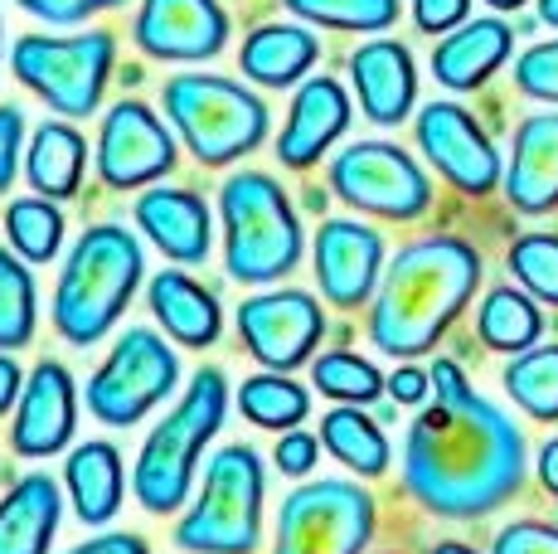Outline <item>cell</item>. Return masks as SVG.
<instances>
[{"label": "cell", "mask_w": 558, "mask_h": 554, "mask_svg": "<svg viewBox=\"0 0 558 554\" xmlns=\"http://www.w3.org/2000/svg\"><path fill=\"white\" fill-rule=\"evenodd\" d=\"M160 108L185 136V152L199 166H233L267 142V103L253 88L219 73H175L160 88Z\"/></svg>", "instance_id": "cell-7"}, {"label": "cell", "mask_w": 558, "mask_h": 554, "mask_svg": "<svg viewBox=\"0 0 558 554\" xmlns=\"http://www.w3.org/2000/svg\"><path fill=\"white\" fill-rule=\"evenodd\" d=\"M514 83H520V93H530V98L558 103V39L524 49L520 63H514Z\"/></svg>", "instance_id": "cell-37"}, {"label": "cell", "mask_w": 558, "mask_h": 554, "mask_svg": "<svg viewBox=\"0 0 558 554\" xmlns=\"http://www.w3.org/2000/svg\"><path fill=\"white\" fill-rule=\"evenodd\" d=\"M20 146H25V112L15 103H0V195L15 185Z\"/></svg>", "instance_id": "cell-41"}, {"label": "cell", "mask_w": 558, "mask_h": 554, "mask_svg": "<svg viewBox=\"0 0 558 554\" xmlns=\"http://www.w3.org/2000/svg\"><path fill=\"white\" fill-rule=\"evenodd\" d=\"M320 447H326L340 467H350V472H360V477L389 472V438H384L379 423H374L369 413H360L355 404H340V409H330L326 419H320Z\"/></svg>", "instance_id": "cell-28"}, {"label": "cell", "mask_w": 558, "mask_h": 554, "mask_svg": "<svg viewBox=\"0 0 558 554\" xmlns=\"http://www.w3.org/2000/svg\"><path fill=\"white\" fill-rule=\"evenodd\" d=\"M5 239L20 258L35 268V263L59 258L63 249V209L53 200H10L5 205Z\"/></svg>", "instance_id": "cell-33"}, {"label": "cell", "mask_w": 558, "mask_h": 554, "mask_svg": "<svg viewBox=\"0 0 558 554\" xmlns=\"http://www.w3.org/2000/svg\"><path fill=\"white\" fill-rule=\"evenodd\" d=\"M524 433L466 385L452 360L433 365V404L408 423L403 486L442 520H481L520 492Z\"/></svg>", "instance_id": "cell-1"}, {"label": "cell", "mask_w": 558, "mask_h": 554, "mask_svg": "<svg viewBox=\"0 0 558 554\" xmlns=\"http://www.w3.org/2000/svg\"><path fill=\"white\" fill-rule=\"evenodd\" d=\"M433 394V370H417V365H403L389 375V399L393 404H427Z\"/></svg>", "instance_id": "cell-43"}, {"label": "cell", "mask_w": 558, "mask_h": 554, "mask_svg": "<svg viewBox=\"0 0 558 554\" xmlns=\"http://www.w3.org/2000/svg\"><path fill=\"white\" fill-rule=\"evenodd\" d=\"M350 83H355V93H360L364 117L379 127H399L417 103V69H413V55H408L399 39L360 45L355 55H350Z\"/></svg>", "instance_id": "cell-20"}, {"label": "cell", "mask_w": 558, "mask_h": 554, "mask_svg": "<svg viewBox=\"0 0 558 554\" xmlns=\"http://www.w3.org/2000/svg\"><path fill=\"white\" fill-rule=\"evenodd\" d=\"M326 312L302 287H277L239 302V340L263 370H296L316 356Z\"/></svg>", "instance_id": "cell-12"}, {"label": "cell", "mask_w": 558, "mask_h": 554, "mask_svg": "<svg viewBox=\"0 0 558 554\" xmlns=\"http://www.w3.org/2000/svg\"><path fill=\"white\" fill-rule=\"evenodd\" d=\"M223 419H229V380H223V370L204 365L190 375L175 409L146 433L142 453H136L132 492L151 516H170L175 506H185L199 477L204 447L219 438Z\"/></svg>", "instance_id": "cell-4"}, {"label": "cell", "mask_w": 558, "mask_h": 554, "mask_svg": "<svg viewBox=\"0 0 558 554\" xmlns=\"http://www.w3.org/2000/svg\"><path fill=\"white\" fill-rule=\"evenodd\" d=\"M136 224L142 233L166 253L170 263H185V268H199L214 249V224H209V205L195 190L180 185H156L136 200Z\"/></svg>", "instance_id": "cell-19"}, {"label": "cell", "mask_w": 558, "mask_h": 554, "mask_svg": "<svg viewBox=\"0 0 558 554\" xmlns=\"http://www.w3.org/2000/svg\"><path fill=\"white\" fill-rule=\"evenodd\" d=\"M15 5L29 10L35 20H45V25H78V20L117 10V5H126V0H15Z\"/></svg>", "instance_id": "cell-40"}, {"label": "cell", "mask_w": 558, "mask_h": 554, "mask_svg": "<svg viewBox=\"0 0 558 554\" xmlns=\"http://www.w3.org/2000/svg\"><path fill=\"white\" fill-rule=\"evenodd\" d=\"M471 0H413V20L423 35H447V29L466 25Z\"/></svg>", "instance_id": "cell-42"}, {"label": "cell", "mask_w": 558, "mask_h": 554, "mask_svg": "<svg viewBox=\"0 0 558 554\" xmlns=\"http://www.w3.org/2000/svg\"><path fill=\"white\" fill-rule=\"evenodd\" d=\"M539 20L544 25H558V0H539Z\"/></svg>", "instance_id": "cell-48"}, {"label": "cell", "mask_w": 558, "mask_h": 554, "mask_svg": "<svg viewBox=\"0 0 558 554\" xmlns=\"http://www.w3.org/2000/svg\"><path fill=\"white\" fill-rule=\"evenodd\" d=\"M374 535V496L355 482H302L277 506L272 554H364Z\"/></svg>", "instance_id": "cell-10"}, {"label": "cell", "mask_w": 558, "mask_h": 554, "mask_svg": "<svg viewBox=\"0 0 558 554\" xmlns=\"http://www.w3.org/2000/svg\"><path fill=\"white\" fill-rule=\"evenodd\" d=\"M330 190L379 219H417L433 205L423 166L393 142H355L330 161Z\"/></svg>", "instance_id": "cell-11"}, {"label": "cell", "mask_w": 558, "mask_h": 554, "mask_svg": "<svg viewBox=\"0 0 558 554\" xmlns=\"http://www.w3.org/2000/svg\"><path fill=\"white\" fill-rule=\"evenodd\" d=\"M180 385V356L151 326H132L117 336L107 360L88 380V413L107 429H132Z\"/></svg>", "instance_id": "cell-9"}, {"label": "cell", "mask_w": 558, "mask_h": 554, "mask_svg": "<svg viewBox=\"0 0 558 554\" xmlns=\"http://www.w3.org/2000/svg\"><path fill=\"white\" fill-rule=\"evenodd\" d=\"M117 39L107 29H88V35H25L10 49V69L35 98H45L59 117L78 122L102 108L107 79H112Z\"/></svg>", "instance_id": "cell-8"}, {"label": "cell", "mask_w": 558, "mask_h": 554, "mask_svg": "<svg viewBox=\"0 0 558 554\" xmlns=\"http://www.w3.org/2000/svg\"><path fill=\"white\" fill-rule=\"evenodd\" d=\"M514 29L506 20H466L457 25V35H447L433 49V79L452 93H471L510 59Z\"/></svg>", "instance_id": "cell-24"}, {"label": "cell", "mask_w": 558, "mask_h": 554, "mask_svg": "<svg viewBox=\"0 0 558 554\" xmlns=\"http://www.w3.org/2000/svg\"><path fill=\"white\" fill-rule=\"evenodd\" d=\"M481 282V253L466 239L433 233L393 253L369 306V340L384 356H423L466 312Z\"/></svg>", "instance_id": "cell-2"}, {"label": "cell", "mask_w": 558, "mask_h": 554, "mask_svg": "<svg viewBox=\"0 0 558 554\" xmlns=\"http://www.w3.org/2000/svg\"><path fill=\"white\" fill-rule=\"evenodd\" d=\"M345 127H350V93L340 88V79L316 73V79L302 83V93L287 108V127L277 136V161L287 170L316 166L345 136Z\"/></svg>", "instance_id": "cell-18"}, {"label": "cell", "mask_w": 558, "mask_h": 554, "mask_svg": "<svg viewBox=\"0 0 558 554\" xmlns=\"http://www.w3.org/2000/svg\"><path fill=\"white\" fill-rule=\"evenodd\" d=\"M136 49L166 63H204L229 45V15L219 0H142Z\"/></svg>", "instance_id": "cell-15"}, {"label": "cell", "mask_w": 558, "mask_h": 554, "mask_svg": "<svg viewBox=\"0 0 558 554\" xmlns=\"http://www.w3.org/2000/svg\"><path fill=\"white\" fill-rule=\"evenodd\" d=\"M63 486H69L73 516L83 526H107V520L122 510V492H126V472H122V453L107 438L78 443L63 462Z\"/></svg>", "instance_id": "cell-25"}, {"label": "cell", "mask_w": 558, "mask_h": 554, "mask_svg": "<svg viewBox=\"0 0 558 554\" xmlns=\"http://www.w3.org/2000/svg\"><path fill=\"white\" fill-rule=\"evenodd\" d=\"M146 302H151V316L160 332L185 350H209L214 340L223 336L219 297L180 268H160L151 282H146Z\"/></svg>", "instance_id": "cell-22"}, {"label": "cell", "mask_w": 558, "mask_h": 554, "mask_svg": "<svg viewBox=\"0 0 558 554\" xmlns=\"http://www.w3.org/2000/svg\"><path fill=\"white\" fill-rule=\"evenodd\" d=\"M476 332L490 350H500V356H520V350H530L534 340H539L544 316L524 292L496 287V292H486V302H481V312H476Z\"/></svg>", "instance_id": "cell-30"}, {"label": "cell", "mask_w": 558, "mask_h": 554, "mask_svg": "<svg viewBox=\"0 0 558 554\" xmlns=\"http://www.w3.org/2000/svg\"><path fill=\"white\" fill-rule=\"evenodd\" d=\"M539 482L549 496H558V438H549L539 447Z\"/></svg>", "instance_id": "cell-46"}, {"label": "cell", "mask_w": 558, "mask_h": 554, "mask_svg": "<svg viewBox=\"0 0 558 554\" xmlns=\"http://www.w3.org/2000/svg\"><path fill=\"white\" fill-rule=\"evenodd\" d=\"M296 20H311V25L326 29H355V35H369V29H389L399 20V0H282Z\"/></svg>", "instance_id": "cell-35"}, {"label": "cell", "mask_w": 558, "mask_h": 554, "mask_svg": "<svg viewBox=\"0 0 558 554\" xmlns=\"http://www.w3.org/2000/svg\"><path fill=\"white\" fill-rule=\"evenodd\" d=\"M506 195L520 215L558 209V112H539L520 122L510 146Z\"/></svg>", "instance_id": "cell-21"}, {"label": "cell", "mask_w": 558, "mask_h": 554, "mask_svg": "<svg viewBox=\"0 0 558 554\" xmlns=\"http://www.w3.org/2000/svg\"><path fill=\"white\" fill-rule=\"evenodd\" d=\"M180 161L175 136L166 122L136 98L112 103L98 132V176L107 190H142L151 180L170 176Z\"/></svg>", "instance_id": "cell-13"}, {"label": "cell", "mask_w": 558, "mask_h": 554, "mask_svg": "<svg viewBox=\"0 0 558 554\" xmlns=\"http://www.w3.org/2000/svg\"><path fill=\"white\" fill-rule=\"evenodd\" d=\"M63 520L59 482L49 472H29L0 496V554H49Z\"/></svg>", "instance_id": "cell-23"}, {"label": "cell", "mask_w": 558, "mask_h": 554, "mask_svg": "<svg viewBox=\"0 0 558 554\" xmlns=\"http://www.w3.org/2000/svg\"><path fill=\"white\" fill-rule=\"evenodd\" d=\"M223 215V268L233 282L263 287L302 263L306 233L287 190L263 170H239L219 190Z\"/></svg>", "instance_id": "cell-5"}, {"label": "cell", "mask_w": 558, "mask_h": 554, "mask_svg": "<svg viewBox=\"0 0 558 554\" xmlns=\"http://www.w3.org/2000/svg\"><path fill=\"white\" fill-rule=\"evenodd\" d=\"M239 413L253 423V429L287 433V429H302L306 423L311 394L296 385L287 370H263V375H253L239 385Z\"/></svg>", "instance_id": "cell-29"}, {"label": "cell", "mask_w": 558, "mask_h": 554, "mask_svg": "<svg viewBox=\"0 0 558 554\" xmlns=\"http://www.w3.org/2000/svg\"><path fill=\"white\" fill-rule=\"evenodd\" d=\"M39 326V292L35 273L20 253L0 249V350H20L35 340Z\"/></svg>", "instance_id": "cell-31"}, {"label": "cell", "mask_w": 558, "mask_h": 554, "mask_svg": "<svg viewBox=\"0 0 558 554\" xmlns=\"http://www.w3.org/2000/svg\"><path fill=\"white\" fill-rule=\"evenodd\" d=\"M490 554H558V526L544 520H514L496 535Z\"/></svg>", "instance_id": "cell-38"}, {"label": "cell", "mask_w": 558, "mask_h": 554, "mask_svg": "<svg viewBox=\"0 0 558 554\" xmlns=\"http://www.w3.org/2000/svg\"><path fill=\"white\" fill-rule=\"evenodd\" d=\"M73 429H78V389H73V375L59 360H39L15 404L10 447L25 462H45V457H59L69 447Z\"/></svg>", "instance_id": "cell-17"}, {"label": "cell", "mask_w": 558, "mask_h": 554, "mask_svg": "<svg viewBox=\"0 0 558 554\" xmlns=\"http://www.w3.org/2000/svg\"><path fill=\"white\" fill-rule=\"evenodd\" d=\"M506 394L530 419H558V346H530L506 365Z\"/></svg>", "instance_id": "cell-32"}, {"label": "cell", "mask_w": 558, "mask_h": 554, "mask_svg": "<svg viewBox=\"0 0 558 554\" xmlns=\"http://www.w3.org/2000/svg\"><path fill=\"white\" fill-rule=\"evenodd\" d=\"M311 385L336 404H374L384 389H389V380H384L364 356H355V350H330V356H316Z\"/></svg>", "instance_id": "cell-34"}, {"label": "cell", "mask_w": 558, "mask_h": 554, "mask_svg": "<svg viewBox=\"0 0 558 554\" xmlns=\"http://www.w3.org/2000/svg\"><path fill=\"white\" fill-rule=\"evenodd\" d=\"M267 467L248 443H223L204 462L199 496L175 526V545L185 554H253L263 540Z\"/></svg>", "instance_id": "cell-6"}, {"label": "cell", "mask_w": 558, "mask_h": 554, "mask_svg": "<svg viewBox=\"0 0 558 554\" xmlns=\"http://www.w3.org/2000/svg\"><path fill=\"white\" fill-rule=\"evenodd\" d=\"M146 277L142 239L122 224H93L73 239L53 287V332L69 346H98L122 322L126 302Z\"/></svg>", "instance_id": "cell-3"}, {"label": "cell", "mask_w": 558, "mask_h": 554, "mask_svg": "<svg viewBox=\"0 0 558 554\" xmlns=\"http://www.w3.org/2000/svg\"><path fill=\"white\" fill-rule=\"evenodd\" d=\"M486 5H496V10H514V5H524V0H486Z\"/></svg>", "instance_id": "cell-49"}, {"label": "cell", "mask_w": 558, "mask_h": 554, "mask_svg": "<svg viewBox=\"0 0 558 554\" xmlns=\"http://www.w3.org/2000/svg\"><path fill=\"white\" fill-rule=\"evenodd\" d=\"M433 554H476V550L461 545V540H442V545H433Z\"/></svg>", "instance_id": "cell-47"}, {"label": "cell", "mask_w": 558, "mask_h": 554, "mask_svg": "<svg viewBox=\"0 0 558 554\" xmlns=\"http://www.w3.org/2000/svg\"><path fill=\"white\" fill-rule=\"evenodd\" d=\"M311 263H316V287L326 292V302L355 312L379 287L384 239L360 219H326L311 243Z\"/></svg>", "instance_id": "cell-16"}, {"label": "cell", "mask_w": 558, "mask_h": 554, "mask_svg": "<svg viewBox=\"0 0 558 554\" xmlns=\"http://www.w3.org/2000/svg\"><path fill=\"white\" fill-rule=\"evenodd\" d=\"M316 457H320V438H311L302 429H287L282 443L272 447V462L282 477H292V482H302V477L316 472Z\"/></svg>", "instance_id": "cell-39"}, {"label": "cell", "mask_w": 558, "mask_h": 554, "mask_svg": "<svg viewBox=\"0 0 558 554\" xmlns=\"http://www.w3.org/2000/svg\"><path fill=\"white\" fill-rule=\"evenodd\" d=\"M83 166H88V142H83V132L73 122H39L29 132L25 176H29V190H39L45 200L78 195Z\"/></svg>", "instance_id": "cell-27"}, {"label": "cell", "mask_w": 558, "mask_h": 554, "mask_svg": "<svg viewBox=\"0 0 558 554\" xmlns=\"http://www.w3.org/2000/svg\"><path fill=\"white\" fill-rule=\"evenodd\" d=\"M417 146L461 195H490L500 180V156L476 127V117L457 103H427L417 112Z\"/></svg>", "instance_id": "cell-14"}, {"label": "cell", "mask_w": 558, "mask_h": 554, "mask_svg": "<svg viewBox=\"0 0 558 554\" xmlns=\"http://www.w3.org/2000/svg\"><path fill=\"white\" fill-rule=\"evenodd\" d=\"M69 554H151L142 535H132V530H107V535H93L83 540V545H73Z\"/></svg>", "instance_id": "cell-44"}, {"label": "cell", "mask_w": 558, "mask_h": 554, "mask_svg": "<svg viewBox=\"0 0 558 554\" xmlns=\"http://www.w3.org/2000/svg\"><path fill=\"white\" fill-rule=\"evenodd\" d=\"M20 394H25V370H20L10 356H0V419H5V413H15Z\"/></svg>", "instance_id": "cell-45"}, {"label": "cell", "mask_w": 558, "mask_h": 554, "mask_svg": "<svg viewBox=\"0 0 558 554\" xmlns=\"http://www.w3.org/2000/svg\"><path fill=\"white\" fill-rule=\"evenodd\" d=\"M316 59L320 45L302 25H257L239 49L243 79L263 83V88H296V83H306Z\"/></svg>", "instance_id": "cell-26"}, {"label": "cell", "mask_w": 558, "mask_h": 554, "mask_svg": "<svg viewBox=\"0 0 558 554\" xmlns=\"http://www.w3.org/2000/svg\"><path fill=\"white\" fill-rule=\"evenodd\" d=\"M510 273L539 302L558 306V233H524L510 243Z\"/></svg>", "instance_id": "cell-36"}]
</instances>
